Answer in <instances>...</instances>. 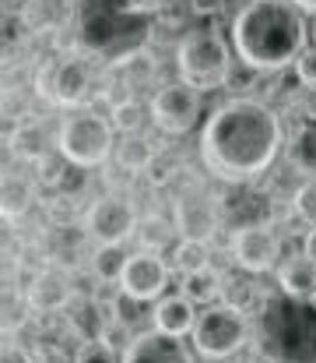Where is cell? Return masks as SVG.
<instances>
[{
  "label": "cell",
  "mask_w": 316,
  "mask_h": 363,
  "mask_svg": "<svg viewBox=\"0 0 316 363\" xmlns=\"http://www.w3.org/2000/svg\"><path fill=\"white\" fill-rule=\"evenodd\" d=\"M285 148V123L274 106L253 96L225 99L201 130V159L228 187L257 184Z\"/></svg>",
  "instance_id": "obj_1"
},
{
  "label": "cell",
  "mask_w": 316,
  "mask_h": 363,
  "mask_svg": "<svg viewBox=\"0 0 316 363\" xmlns=\"http://www.w3.org/2000/svg\"><path fill=\"white\" fill-rule=\"evenodd\" d=\"M155 21V0H74V46L105 67H127L151 46Z\"/></svg>",
  "instance_id": "obj_2"
},
{
  "label": "cell",
  "mask_w": 316,
  "mask_h": 363,
  "mask_svg": "<svg viewBox=\"0 0 316 363\" xmlns=\"http://www.w3.org/2000/svg\"><path fill=\"white\" fill-rule=\"evenodd\" d=\"M232 50L235 60L250 64L260 74L285 71L310 46L306 11L292 0H246L232 18Z\"/></svg>",
  "instance_id": "obj_3"
},
{
  "label": "cell",
  "mask_w": 316,
  "mask_h": 363,
  "mask_svg": "<svg viewBox=\"0 0 316 363\" xmlns=\"http://www.w3.org/2000/svg\"><path fill=\"white\" fill-rule=\"evenodd\" d=\"M232 67H235V50L214 28H190L176 43V71L183 82H190L201 92L225 89Z\"/></svg>",
  "instance_id": "obj_4"
},
{
  "label": "cell",
  "mask_w": 316,
  "mask_h": 363,
  "mask_svg": "<svg viewBox=\"0 0 316 363\" xmlns=\"http://www.w3.org/2000/svg\"><path fill=\"white\" fill-rule=\"evenodd\" d=\"M60 159H67L78 169H99L109 162V155L116 152V127L112 121L85 106V110H71V117H64L57 138H53Z\"/></svg>",
  "instance_id": "obj_5"
},
{
  "label": "cell",
  "mask_w": 316,
  "mask_h": 363,
  "mask_svg": "<svg viewBox=\"0 0 316 363\" xmlns=\"http://www.w3.org/2000/svg\"><path fill=\"white\" fill-rule=\"evenodd\" d=\"M253 314L218 300V303H208L201 314H197V325L190 332V346L194 353H201L204 360L225 363L228 357L242 353L250 335H253Z\"/></svg>",
  "instance_id": "obj_6"
},
{
  "label": "cell",
  "mask_w": 316,
  "mask_h": 363,
  "mask_svg": "<svg viewBox=\"0 0 316 363\" xmlns=\"http://www.w3.org/2000/svg\"><path fill=\"white\" fill-rule=\"evenodd\" d=\"M39 92L53 103V106H64V110H85L88 99L95 96V71L85 57H64V60H53L39 71L35 78Z\"/></svg>",
  "instance_id": "obj_7"
},
{
  "label": "cell",
  "mask_w": 316,
  "mask_h": 363,
  "mask_svg": "<svg viewBox=\"0 0 316 363\" xmlns=\"http://www.w3.org/2000/svg\"><path fill=\"white\" fill-rule=\"evenodd\" d=\"M137 226H141V216H137L134 201L123 194H112V191L99 194L85 212V237L92 243L123 247L130 237H137Z\"/></svg>",
  "instance_id": "obj_8"
},
{
  "label": "cell",
  "mask_w": 316,
  "mask_h": 363,
  "mask_svg": "<svg viewBox=\"0 0 316 363\" xmlns=\"http://www.w3.org/2000/svg\"><path fill=\"white\" fill-rule=\"evenodd\" d=\"M151 123L162 130V134H187L194 130L201 121V89H194L190 82L176 78V82H165L158 85V92L151 96Z\"/></svg>",
  "instance_id": "obj_9"
},
{
  "label": "cell",
  "mask_w": 316,
  "mask_h": 363,
  "mask_svg": "<svg viewBox=\"0 0 316 363\" xmlns=\"http://www.w3.org/2000/svg\"><path fill=\"white\" fill-rule=\"evenodd\" d=\"M169 279H172V268L169 261L158 254V250H137V254H127V264H123V279H119V293L137 300V303H151V300H162L165 289H169Z\"/></svg>",
  "instance_id": "obj_10"
},
{
  "label": "cell",
  "mask_w": 316,
  "mask_h": 363,
  "mask_svg": "<svg viewBox=\"0 0 316 363\" xmlns=\"http://www.w3.org/2000/svg\"><path fill=\"white\" fill-rule=\"evenodd\" d=\"M232 257L246 275H267L278 272L281 264V237L271 230V223H253L235 230L232 240Z\"/></svg>",
  "instance_id": "obj_11"
},
{
  "label": "cell",
  "mask_w": 316,
  "mask_h": 363,
  "mask_svg": "<svg viewBox=\"0 0 316 363\" xmlns=\"http://www.w3.org/2000/svg\"><path fill=\"white\" fill-rule=\"evenodd\" d=\"M119 363H197V360H194L190 346H183L180 335L151 328V332L130 335V342L123 346Z\"/></svg>",
  "instance_id": "obj_12"
},
{
  "label": "cell",
  "mask_w": 316,
  "mask_h": 363,
  "mask_svg": "<svg viewBox=\"0 0 316 363\" xmlns=\"http://www.w3.org/2000/svg\"><path fill=\"white\" fill-rule=\"evenodd\" d=\"M74 300V282L67 272H57V268H42L35 272V279L28 282L25 289V303L39 314H57L64 311L67 303Z\"/></svg>",
  "instance_id": "obj_13"
},
{
  "label": "cell",
  "mask_w": 316,
  "mask_h": 363,
  "mask_svg": "<svg viewBox=\"0 0 316 363\" xmlns=\"http://www.w3.org/2000/svg\"><path fill=\"white\" fill-rule=\"evenodd\" d=\"M172 223H176V233L180 237H194V240H211L218 223H221V212L218 205L204 198V194H187L176 201V212H172Z\"/></svg>",
  "instance_id": "obj_14"
},
{
  "label": "cell",
  "mask_w": 316,
  "mask_h": 363,
  "mask_svg": "<svg viewBox=\"0 0 316 363\" xmlns=\"http://www.w3.org/2000/svg\"><path fill=\"white\" fill-rule=\"evenodd\" d=\"M278 289L281 296L295 300V303H313L316 296V261L303 250V254H292L278 264Z\"/></svg>",
  "instance_id": "obj_15"
},
{
  "label": "cell",
  "mask_w": 316,
  "mask_h": 363,
  "mask_svg": "<svg viewBox=\"0 0 316 363\" xmlns=\"http://www.w3.org/2000/svg\"><path fill=\"white\" fill-rule=\"evenodd\" d=\"M151 325L169 332V335H180L187 339L197 325V303L187 296V293H176V296H162L151 311Z\"/></svg>",
  "instance_id": "obj_16"
},
{
  "label": "cell",
  "mask_w": 316,
  "mask_h": 363,
  "mask_svg": "<svg viewBox=\"0 0 316 363\" xmlns=\"http://www.w3.org/2000/svg\"><path fill=\"white\" fill-rule=\"evenodd\" d=\"M225 279L228 275H221L218 268H201V272H190V275H183V293L197 303V307H208V303H218L221 300V293H225Z\"/></svg>",
  "instance_id": "obj_17"
},
{
  "label": "cell",
  "mask_w": 316,
  "mask_h": 363,
  "mask_svg": "<svg viewBox=\"0 0 316 363\" xmlns=\"http://www.w3.org/2000/svg\"><path fill=\"white\" fill-rule=\"evenodd\" d=\"M155 155H158L155 145H151L148 138H141V134H123V141L116 145V162H119L127 173H144Z\"/></svg>",
  "instance_id": "obj_18"
},
{
  "label": "cell",
  "mask_w": 316,
  "mask_h": 363,
  "mask_svg": "<svg viewBox=\"0 0 316 363\" xmlns=\"http://www.w3.org/2000/svg\"><path fill=\"white\" fill-rule=\"evenodd\" d=\"M123 264H127L123 247H112V243H95V250H92V272H95V279H99L103 286H116V289H119Z\"/></svg>",
  "instance_id": "obj_19"
},
{
  "label": "cell",
  "mask_w": 316,
  "mask_h": 363,
  "mask_svg": "<svg viewBox=\"0 0 316 363\" xmlns=\"http://www.w3.org/2000/svg\"><path fill=\"white\" fill-rule=\"evenodd\" d=\"M221 300L232 303V307H239V311H246V314H264V311H267V303H264V296H260V286H253L250 279H239V275H228V279H225Z\"/></svg>",
  "instance_id": "obj_20"
},
{
  "label": "cell",
  "mask_w": 316,
  "mask_h": 363,
  "mask_svg": "<svg viewBox=\"0 0 316 363\" xmlns=\"http://www.w3.org/2000/svg\"><path fill=\"white\" fill-rule=\"evenodd\" d=\"M211 264V247L208 240H194V237H183L172 250V268L180 275H190V272H201Z\"/></svg>",
  "instance_id": "obj_21"
},
{
  "label": "cell",
  "mask_w": 316,
  "mask_h": 363,
  "mask_svg": "<svg viewBox=\"0 0 316 363\" xmlns=\"http://www.w3.org/2000/svg\"><path fill=\"white\" fill-rule=\"evenodd\" d=\"M32 201H35V194H32V187L21 177H7L4 180V219L7 223H18L32 208Z\"/></svg>",
  "instance_id": "obj_22"
},
{
  "label": "cell",
  "mask_w": 316,
  "mask_h": 363,
  "mask_svg": "<svg viewBox=\"0 0 316 363\" xmlns=\"http://www.w3.org/2000/svg\"><path fill=\"white\" fill-rule=\"evenodd\" d=\"M151 117V110H144L137 99H130V96H123V99H116L112 106H109V121L112 127L119 130V134H137V127Z\"/></svg>",
  "instance_id": "obj_23"
},
{
  "label": "cell",
  "mask_w": 316,
  "mask_h": 363,
  "mask_svg": "<svg viewBox=\"0 0 316 363\" xmlns=\"http://www.w3.org/2000/svg\"><path fill=\"white\" fill-rule=\"evenodd\" d=\"M292 162L306 177H316V121L303 123V130L295 134V141H292Z\"/></svg>",
  "instance_id": "obj_24"
},
{
  "label": "cell",
  "mask_w": 316,
  "mask_h": 363,
  "mask_svg": "<svg viewBox=\"0 0 316 363\" xmlns=\"http://www.w3.org/2000/svg\"><path fill=\"white\" fill-rule=\"evenodd\" d=\"M292 212H295V219H299L306 230H316V177L299 184V191H295V198H292Z\"/></svg>",
  "instance_id": "obj_25"
},
{
  "label": "cell",
  "mask_w": 316,
  "mask_h": 363,
  "mask_svg": "<svg viewBox=\"0 0 316 363\" xmlns=\"http://www.w3.org/2000/svg\"><path fill=\"white\" fill-rule=\"evenodd\" d=\"M137 237L144 243V250H158L162 254V247L172 240V223H165V219H141V226H137Z\"/></svg>",
  "instance_id": "obj_26"
},
{
  "label": "cell",
  "mask_w": 316,
  "mask_h": 363,
  "mask_svg": "<svg viewBox=\"0 0 316 363\" xmlns=\"http://www.w3.org/2000/svg\"><path fill=\"white\" fill-rule=\"evenodd\" d=\"M74 363H119L109 339H85L81 350L74 353Z\"/></svg>",
  "instance_id": "obj_27"
},
{
  "label": "cell",
  "mask_w": 316,
  "mask_h": 363,
  "mask_svg": "<svg viewBox=\"0 0 316 363\" xmlns=\"http://www.w3.org/2000/svg\"><path fill=\"white\" fill-rule=\"evenodd\" d=\"M292 71H295L299 85H306V89H316V43H313V46H306V50L299 53V60L292 64Z\"/></svg>",
  "instance_id": "obj_28"
},
{
  "label": "cell",
  "mask_w": 316,
  "mask_h": 363,
  "mask_svg": "<svg viewBox=\"0 0 316 363\" xmlns=\"http://www.w3.org/2000/svg\"><path fill=\"white\" fill-rule=\"evenodd\" d=\"M172 173H176V162H172L169 155H162V152H158V155L151 159V166L144 169V177H148V180H151L155 187H165Z\"/></svg>",
  "instance_id": "obj_29"
},
{
  "label": "cell",
  "mask_w": 316,
  "mask_h": 363,
  "mask_svg": "<svg viewBox=\"0 0 316 363\" xmlns=\"http://www.w3.org/2000/svg\"><path fill=\"white\" fill-rule=\"evenodd\" d=\"M225 0H194V14H218Z\"/></svg>",
  "instance_id": "obj_30"
},
{
  "label": "cell",
  "mask_w": 316,
  "mask_h": 363,
  "mask_svg": "<svg viewBox=\"0 0 316 363\" xmlns=\"http://www.w3.org/2000/svg\"><path fill=\"white\" fill-rule=\"evenodd\" d=\"M4 363H32V357H28L21 346H7V350H4Z\"/></svg>",
  "instance_id": "obj_31"
},
{
  "label": "cell",
  "mask_w": 316,
  "mask_h": 363,
  "mask_svg": "<svg viewBox=\"0 0 316 363\" xmlns=\"http://www.w3.org/2000/svg\"><path fill=\"white\" fill-rule=\"evenodd\" d=\"M303 250H306V254H310V257L316 261V230H310V233H306V240H303Z\"/></svg>",
  "instance_id": "obj_32"
},
{
  "label": "cell",
  "mask_w": 316,
  "mask_h": 363,
  "mask_svg": "<svg viewBox=\"0 0 316 363\" xmlns=\"http://www.w3.org/2000/svg\"><path fill=\"white\" fill-rule=\"evenodd\" d=\"M225 363H267L264 357H242V353H235V357H228Z\"/></svg>",
  "instance_id": "obj_33"
},
{
  "label": "cell",
  "mask_w": 316,
  "mask_h": 363,
  "mask_svg": "<svg viewBox=\"0 0 316 363\" xmlns=\"http://www.w3.org/2000/svg\"><path fill=\"white\" fill-rule=\"evenodd\" d=\"M295 7H303L306 14H316V0H292Z\"/></svg>",
  "instance_id": "obj_34"
},
{
  "label": "cell",
  "mask_w": 316,
  "mask_h": 363,
  "mask_svg": "<svg viewBox=\"0 0 316 363\" xmlns=\"http://www.w3.org/2000/svg\"><path fill=\"white\" fill-rule=\"evenodd\" d=\"M313 43H316V14H313Z\"/></svg>",
  "instance_id": "obj_35"
},
{
  "label": "cell",
  "mask_w": 316,
  "mask_h": 363,
  "mask_svg": "<svg viewBox=\"0 0 316 363\" xmlns=\"http://www.w3.org/2000/svg\"><path fill=\"white\" fill-rule=\"evenodd\" d=\"M313 314H316V296H313Z\"/></svg>",
  "instance_id": "obj_36"
}]
</instances>
